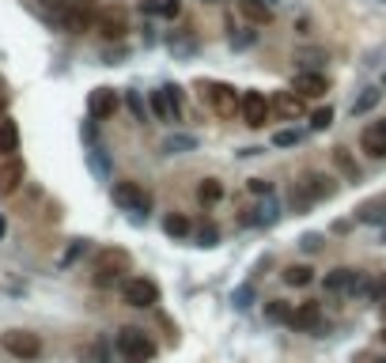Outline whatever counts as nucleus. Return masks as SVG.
I'll list each match as a JSON object with an SVG mask.
<instances>
[{
  "instance_id": "f257e3e1",
  "label": "nucleus",
  "mask_w": 386,
  "mask_h": 363,
  "mask_svg": "<svg viewBox=\"0 0 386 363\" xmlns=\"http://www.w3.org/2000/svg\"><path fill=\"white\" fill-rule=\"evenodd\" d=\"M114 348H118V355L125 363H151V360H156V344H151V337L144 329H133V325L118 329Z\"/></svg>"
},
{
  "instance_id": "f03ea898",
  "label": "nucleus",
  "mask_w": 386,
  "mask_h": 363,
  "mask_svg": "<svg viewBox=\"0 0 386 363\" xmlns=\"http://www.w3.org/2000/svg\"><path fill=\"white\" fill-rule=\"evenodd\" d=\"M333 193H337V182L322 170H307L292 186V201L299 204V208H307V204H314V201H325V197H333Z\"/></svg>"
},
{
  "instance_id": "7ed1b4c3",
  "label": "nucleus",
  "mask_w": 386,
  "mask_h": 363,
  "mask_svg": "<svg viewBox=\"0 0 386 363\" xmlns=\"http://www.w3.org/2000/svg\"><path fill=\"white\" fill-rule=\"evenodd\" d=\"M201 102H208V110L224 121H231L242 110V95H235L231 83H201Z\"/></svg>"
},
{
  "instance_id": "20e7f679",
  "label": "nucleus",
  "mask_w": 386,
  "mask_h": 363,
  "mask_svg": "<svg viewBox=\"0 0 386 363\" xmlns=\"http://www.w3.org/2000/svg\"><path fill=\"white\" fill-rule=\"evenodd\" d=\"M125 272H129V254L125 250H103L98 254V261H95V287H114V284H121L125 280Z\"/></svg>"
},
{
  "instance_id": "39448f33",
  "label": "nucleus",
  "mask_w": 386,
  "mask_h": 363,
  "mask_svg": "<svg viewBox=\"0 0 386 363\" xmlns=\"http://www.w3.org/2000/svg\"><path fill=\"white\" fill-rule=\"evenodd\" d=\"M95 19H98L95 0H72V4L61 12V27H65L68 34H87V30H95Z\"/></svg>"
},
{
  "instance_id": "423d86ee",
  "label": "nucleus",
  "mask_w": 386,
  "mask_h": 363,
  "mask_svg": "<svg viewBox=\"0 0 386 363\" xmlns=\"http://www.w3.org/2000/svg\"><path fill=\"white\" fill-rule=\"evenodd\" d=\"M0 348H4L8 355H15V360L30 363L42 355V337L38 333H27V329H8L4 337H0Z\"/></svg>"
},
{
  "instance_id": "0eeeda50",
  "label": "nucleus",
  "mask_w": 386,
  "mask_h": 363,
  "mask_svg": "<svg viewBox=\"0 0 386 363\" xmlns=\"http://www.w3.org/2000/svg\"><path fill=\"white\" fill-rule=\"evenodd\" d=\"M95 30L106 38V42H121L129 34V12L121 4H110V8H98V19H95Z\"/></svg>"
},
{
  "instance_id": "6e6552de",
  "label": "nucleus",
  "mask_w": 386,
  "mask_h": 363,
  "mask_svg": "<svg viewBox=\"0 0 386 363\" xmlns=\"http://www.w3.org/2000/svg\"><path fill=\"white\" fill-rule=\"evenodd\" d=\"M114 204L125 212H148L151 208V193L140 186V182H114Z\"/></svg>"
},
{
  "instance_id": "1a4fd4ad",
  "label": "nucleus",
  "mask_w": 386,
  "mask_h": 363,
  "mask_svg": "<svg viewBox=\"0 0 386 363\" xmlns=\"http://www.w3.org/2000/svg\"><path fill=\"white\" fill-rule=\"evenodd\" d=\"M121 299L129 302V307H156L159 302V284L156 280H144V276H129L125 284H121Z\"/></svg>"
},
{
  "instance_id": "9d476101",
  "label": "nucleus",
  "mask_w": 386,
  "mask_h": 363,
  "mask_svg": "<svg viewBox=\"0 0 386 363\" xmlns=\"http://www.w3.org/2000/svg\"><path fill=\"white\" fill-rule=\"evenodd\" d=\"M151 110H156L159 121H182V87H156L151 91Z\"/></svg>"
},
{
  "instance_id": "9b49d317",
  "label": "nucleus",
  "mask_w": 386,
  "mask_h": 363,
  "mask_svg": "<svg viewBox=\"0 0 386 363\" xmlns=\"http://www.w3.org/2000/svg\"><path fill=\"white\" fill-rule=\"evenodd\" d=\"M239 113L250 129H261L272 113V98H265L261 91H242V110Z\"/></svg>"
},
{
  "instance_id": "f8f14e48",
  "label": "nucleus",
  "mask_w": 386,
  "mask_h": 363,
  "mask_svg": "<svg viewBox=\"0 0 386 363\" xmlns=\"http://www.w3.org/2000/svg\"><path fill=\"white\" fill-rule=\"evenodd\" d=\"M325 292H333V295H341V292H363L367 287V276H363L360 269H333V272H325Z\"/></svg>"
},
{
  "instance_id": "ddd939ff",
  "label": "nucleus",
  "mask_w": 386,
  "mask_h": 363,
  "mask_svg": "<svg viewBox=\"0 0 386 363\" xmlns=\"http://www.w3.org/2000/svg\"><path fill=\"white\" fill-rule=\"evenodd\" d=\"M118 106H121V98H118V91H114V87H95V91H91V98H87V113L95 121H110L114 113H118Z\"/></svg>"
},
{
  "instance_id": "4468645a",
  "label": "nucleus",
  "mask_w": 386,
  "mask_h": 363,
  "mask_svg": "<svg viewBox=\"0 0 386 363\" xmlns=\"http://www.w3.org/2000/svg\"><path fill=\"white\" fill-rule=\"evenodd\" d=\"M23 178H27V166H23L19 155L0 159V197H12L23 186Z\"/></svg>"
},
{
  "instance_id": "2eb2a0df",
  "label": "nucleus",
  "mask_w": 386,
  "mask_h": 363,
  "mask_svg": "<svg viewBox=\"0 0 386 363\" xmlns=\"http://www.w3.org/2000/svg\"><path fill=\"white\" fill-rule=\"evenodd\" d=\"M360 148L367 151L371 159L386 155V121H371V125L363 129V133H360Z\"/></svg>"
},
{
  "instance_id": "dca6fc26",
  "label": "nucleus",
  "mask_w": 386,
  "mask_h": 363,
  "mask_svg": "<svg viewBox=\"0 0 386 363\" xmlns=\"http://www.w3.org/2000/svg\"><path fill=\"white\" fill-rule=\"evenodd\" d=\"M292 329H299V333H322V307H318V302H303V307H295Z\"/></svg>"
},
{
  "instance_id": "f3484780",
  "label": "nucleus",
  "mask_w": 386,
  "mask_h": 363,
  "mask_svg": "<svg viewBox=\"0 0 386 363\" xmlns=\"http://www.w3.org/2000/svg\"><path fill=\"white\" fill-rule=\"evenodd\" d=\"M272 110L288 121L303 118V95L299 91H277V95H272Z\"/></svg>"
},
{
  "instance_id": "a211bd4d",
  "label": "nucleus",
  "mask_w": 386,
  "mask_h": 363,
  "mask_svg": "<svg viewBox=\"0 0 386 363\" xmlns=\"http://www.w3.org/2000/svg\"><path fill=\"white\" fill-rule=\"evenodd\" d=\"M292 91H299L303 98H322L325 91H330V83H325L322 72H299V76H295V87Z\"/></svg>"
},
{
  "instance_id": "6ab92c4d",
  "label": "nucleus",
  "mask_w": 386,
  "mask_h": 363,
  "mask_svg": "<svg viewBox=\"0 0 386 363\" xmlns=\"http://www.w3.org/2000/svg\"><path fill=\"white\" fill-rule=\"evenodd\" d=\"M19 151V125L12 118H0V159Z\"/></svg>"
},
{
  "instance_id": "aec40b11",
  "label": "nucleus",
  "mask_w": 386,
  "mask_h": 363,
  "mask_svg": "<svg viewBox=\"0 0 386 363\" xmlns=\"http://www.w3.org/2000/svg\"><path fill=\"white\" fill-rule=\"evenodd\" d=\"M239 12L246 15L250 23H257V27H265V23L272 19V12H269V4H265V0H239Z\"/></svg>"
},
{
  "instance_id": "412c9836",
  "label": "nucleus",
  "mask_w": 386,
  "mask_h": 363,
  "mask_svg": "<svg viewBox=\"0 0 386 363\" xmlns=\"http://www.w3.org/2000/svg\"><path fill=\"white\" fill-rule=\"evenodd\" d=\"M193 148H197V136L193 133H174V136H167V140H163L167 155H186V151H193Z\"/></svg>"
},
{
  "instance_id": "4be33fe9",
  "label": "nucleus",
  "mask_w": 386,
  "mask_h": 363,
  "mask_svg": "<svg viewBox=\"0 0 386 363\" xmlns=\"http://www.w3.org/2000/svg\"><path fill=\"white\" fill-rule=\"evenodd\" d=\"M292 314H295V307H292V302H284V299H269V302H265V318L277 322V325H292Z\"/></svg>"
},
{
  "instance_id": "5701e85b",
  "label": "nucleus",
  "mask_w": 386,
  "mask_h": 363,
  "mask_svg": "<svg viewBox=\"0 0 386 363\" xmlns=\"http://www.w3.org/2000/svg\"><path fill=\"white\" fill-rule=\"evenodd\" d=\"M219 197H224V182L219 178H201L197 182V201L201 204H216Z\"/></svg>"
},
{
  "instance_id": "b1692460",
  "label": "nucleus",
  "mask_w": 386,
  "mask_h": 363,
  "mask_svg": "<svg viewBox=\"0 0 386 363\" xmlns=\"http://www.w3.org/2000/svg\"><path fill=\"white\" fill-rule=\"evenodd\" d=\"M333 166H337L348 182H360V166H356V159L348 155V148H333Z\"/></svg>"
},
{
  "instance_id": "393cba45",
  "label": "nucleus",
  "mask_w": 386,
  "mask_h": 363,
  "mask_svg": "<svg viewBox=\"0 0 386 363\" xmlns=\"http://www.w3.org/2000/svg\"><path fill=\"white\" fill-rule=\"evenodd\" d=\"M310 280H314V269H310V265H288L284 269V284H292V287H307Z\"/></svg>"
},
{
  "instance_id": "a878e982",
  "label": "nucleus",
  "mask_w": 386,
  "mask_h": 363,
  "mask_svg": "<svg viewBox=\"0 0 386 363\" xmlns=\"http://www.w3.org/2000/svg\"><path fill=\"white\" fill-rule=\"evenodd\" d=\"M163 231L171 234V239H186V234H189V219L182 216V212H171V216L163 219Z\"/></svg>"
},
{
  "instance_id": "bb28decb",
  "label": "nucleus",
  "mask_w": 386,
  "mask_h": 363,
  "mask_svg": "<svg viewBox=\"0 0 386 363\" xmlns=\"http://www.w3.org/2000/svg\"><path fill=\"white\" fill-rule=\"evenodd\" d=\"M378 98H383V91H375V87H371V91H363V95L352 102V118H360V113H367L371 106L378 102Z\"/></svg>"
},
{
  "instance_id": "cd10ccee",
  "label": "nucleus",
  "mask_w": 386,
  "mask_h": 363,
  "mask_svg": "<svg viewBox=\"0 0 386 363\" xmlns=\"http://www.w3.org/2000/svg\"><path fill=\"white\" fill-rule=\"evenodd\" d=\"M330 125H333V110H330V106H322V110L310 113V129H314V133H322V129H330Z\"/></svg>"
},
{
  "instance_id": "c85d7f7f",
  "label": "nucleus",
  "mask_w": 386,
  "mask_h": 363,
  "mask_svg": "<svg viewBox=\"0 0 386 363\" xmlns=\"http://www.w3.org/2000/svg\"><path fill=\"white\" fill-rule=\"evenodd\" d=\"M125 106H129V113H133L136 121H144V118H148V110H144V98L136 95V91H129V95H125Z\"/></svg>"
},
{
  "instance_id": "c756f323",
  "label": "nucleus",
  "mask_w": 386,
  "mask_h": 363,
  "mask_svg": "<svg viewBox=\"0 0 386 363\" xmlns=\"http://www.w3.org/2000/svg\"><path fill=\"white\" fill-rule=\"evenodd\" d=\"M272 144H277V148H295V144H299V133H295V129H280V133H272Z\"/></svg>"
},
{
  "instance_id": "7c9ffc66",
  "label": "nucleus",
  "mask_w": 386,
  "mask_h": 363,
  "mask_svg": "<svg viewBox=\"0 0 386 363\" xmlns=\"http://www.w3.org/2000/svg\"><path fill=\"white\" fill-rule=\"evenodd\" d=\"M363 295H367V302H378V299H386V272L375 280L371 287H363Z\"/></svg>"
},
{
  "instance_id": "2f4dec72",
  "label": "nucleus",
  "mask_w": 386,
  "mask_h": 363,
  "mask_svg": "<svg viewBox=\"0 0 386 363\" xmlns=\"http://www.w3.org/2000/svg\"><path fill=\"white\" fill-rule=\"evenodd\" d=\"M363 223H378V219H386V204H367V208L360 212Z\"/></svg>"
},
{
  "instance_id": "473e14b6",
  "label": "nucleus",
  "mask_w": 386,
  "mask_h": 363,
  "mask_svg": "<svg viewBox=\"0 0 386 363\" xmlns=\"http://www.w3.org/2000/svg\"><path fill=\"white\" fill-rule=\"evenodd\" d=\"M250 302H254V284H242L235 292V307H250Z\"/></svg>"
},
{
  "instance_id": "72a5a7b5",
  "label": "nucleus",
  "mask_w": 386,
  "mask_h": 363,
  "mask_svg": "<svg viewBox=\"0 0 386 363\" xmlns=\"http://www.w3.org/2000/svg\"><path fill=\"white\" fill-rule=\"evenodd\" d=\"M178 12H182L178 0H159V15H167V19H178Z\"/></svg>"
},
{
  "instance_id": "f704fd0d",
  "label": "nucleus",
  "mask_w": 386,
  "mask_h": 363,
  "mask_svg": "<svg viewBox=\"0 0 386 363\" xmlns=\"http://www.w3.org/2000/svg\"><path fill=\"white\" fill-rule=\"evenodd\" d=\"M307 254H314V250H322V234H303V242H299Z\"/></svg>"
},
{
  "instance_id": "c9c22d12",
  "label": "nucleus",
  "mask_w": 386,
  "mask_h": 363,
  "mask_svg": "<svg viewBox=\"0 0 386 363\" xmlns=\"http://www.w3.org/2000/svg\"><path fill=\"white\" fill-rule=\"evenodd\" d=\"M250 193H265V197H269V193H272V182H265V178H250Z\"/></svg>"
},
{
  "instance_id": "e433bc0d",
  "label": "nucleus",
  "mask_w": 386,
  "mask_h": 363,
  "mask_svg": "<svg viewBox=\"0 0 386 363\" xmlns=\"http://www.w3.org/2000/svg\"><path fill=\"white\" fill-rule=\"evenodd\" d=\"M197 246H216V227H204V231L197 234Z\"/></svg>"
},
{
  "instance_id": "4c0bfd02",
  "label": "nucleus",
  "mask_w": 386,
  "mask_h": 363,
  "mask_svg": "<svg viewBox=\"0 0 386 363\" xmlns=\"http://www.w3.org/2000/svg\"><path fill=\"white\" fill-rule=\"evenodd\" d=\"M83 250H87V242H76V246H72V250H68V254H65V265H72L76 257L83 254Z\"/></svg>"
},
{
  "instance_id": "58836bf2",
  "label": "nucleus",
  "mask_w": 386,
  "mask_h": 363,
  "mask_svg": "<svg viewBox=\"0 0 386 363\" xmlns=\"http://www.w3.org/2000/svg\"><path fill=\"white\" fill-rule=\"evenodd\" d=\"M42 4H45V8H53V12H65V8L72 4V0H42Z\"/></svg>"
},
{
  "instance_id": "ea45409f",
  "label": "nucleus",
  "mask_w": 386,
  "mask_h": 363,
  "mask_svg": "<svg viewBox=\"0 0 386 363\" xmlns=\"http://www.w3.org/2000/svg\"><path fill=\"white\" fill-rule=\"evenodd\" d=\"M4 231H8V227H4V216H0V239H4Z\"/></svg>"
},
{
  "instance_id": "a19ab883",
  "label": "nucleus",
  "mask_w": 386,
  "mask_h": 363,
  "mask_svg": "<svg viewBox=\"0 0 386 363\" xmlns=\"http://www.w3.org/2000/svg\"><path fill=\"white\" fill-rule=\"evenodd\" d=\"M378 340H383V344H386V325H383V333H378Z\"/></svg>"
},
{
  "instance_id": "79ce46f5",
  "label": "nucleus",
  "mask_w": 386,
  "mask_h": 363,
  "mask_svg": "<svg viewBox=\"0 0 386 363\" xmlns=\"http://www.w3.org/2000/svg\"><path fill=\"white\" fill-rule=\"evenodd\" d=\"M371 363H386V355H378V360H371Z\"/></svg>"
}]
</instances>
